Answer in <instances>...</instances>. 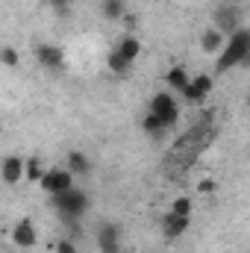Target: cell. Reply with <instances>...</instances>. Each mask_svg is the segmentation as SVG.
Listing matches in <instances>:
<instances>
[{
  "instance_id": "cell-1",
  "label": "cell",
  "mask_w": 250,
  "mask_h": 253,
  "mask_svg": "<svg viewBox=\"0 0 250 253\" xmlns=\"http://www.w3.org/2000/svg\"><path fill=\"white\" fill-rule=\"evenodd\" d=\"M245 62H250V30L248 27H242L239 33H233L227 39V44H224V50L218 56V74H224V71H230L236 65H245Z\"/></svg>"
},
{
  "instance_id": "cell-2",
  "label": "cell",
  "mask_w": 250,
  "mask_h": 253,
  "mask_svg": "<svg viewBox=\"0 0 250 253\" xmlns=\"http://www.w3.org/2000/svg\"><path fill=\"white\" fill-rule=\"evenodd\" d=\"M53 206L62 212L68 221H77L85 209H88V194L80 189H68L62 194H53Z\"/></svg>"
},
{
  "instance_id": "cell-3",
  "label": "cell",
  "mask_w": 250,
  "mask_h": 253,
  "mask_svg": "<svg viewBox=\"0 0 250 253\" xmlns=\"http://www.w3.org/2000/svg\"><path fill=\"white\" fill-rule=\"evenodd\" d=\"M150 112L153 115H159L162 118V124L168 126H177L180 121V106H177V100L168 94V91H159V94H153V100H150Z\"/></svg>"
},
{
  "instance_id": "cell-4",
  "label": "cell",
  "mask_w": 250,
  "mask_h": 253,
  "mask_svg": "<svg viewBox=\"0 0 250 253\" xmlns=\"http://www.w3.org/2000/svg\"><path fill=\"white\" fill-rule=\"evenodd\" d=\"M42 189L47 191L50 197L53 194H62V191L74 189V174L68 168H50L44 177H42Z\"/></svg>"
},
{
  "instance_id": "cell-5",
  "label": "cell",
  "mask_w": 250,
  "mask_h": 253,
  "mask_svg": "<svg viewBox=\"0 0 250 253\" xmlns=\"http://www.w3.org/2000/svg\"><path fill=\"white\" fill-rule=\"evenodd\" d=\"M215 30H221L224 36H233L242 30V12L239 6H221L215 9Z\"/></svg>"
},
{
  "instance_id": "cell-6",
  "label": "cell",
  "mask_w": 250,
  "mask_h": 253,
  "mask_svg": "<svg viewBox=\"0 0 250 253\" xmlns=\"http://www.w3.org/2000/svg\"><path fill=\"white\" fill-rule=\"evenodd\" d=\"M212 88H215V80L209 74H197V77H191V83H188V88L183 91V97H186L188 103H203L212 94Z\"/></svg>"
},
{
  "instance_id": "cell-7",
  "label": "cell",
  "mask_w": 250,
  "mask_h": 253,
  "mask_svg": "<svg viewBox=\"0 0 250 253\" xmlns=\"http://www.w3.org/2000/svg\"><path fill=\"white\" fill-rule=\"evenodd\" d=\"M97 248L100 253H121V230L118 224H100L97 227Z\"/></svg>"
},
{
  "instance_id": "cell-8",
  "label": "cell",
  "mask_w": 250,
  "mask_h": 253,
  "mask_svg": "<svg viewBox=\"0 0 250 253\" xmlns=\"http://www.w3.org/2000/svg\"><path fill=\"white\" fill-rule=\"evenodd\" d=\"M12 242H15L18 248H24V251H30V248H36V245H39V233H36V227H33V221H30V218L18 221V224L12 227Z\"/></svg>"
},
{
  "instance_id": "cell-9",
  "label": "cell",
  "mask_w": 250,
  "mask_h": 253,
  "mask_svg": "<svg viewBox=\"0 0 250 253\" xmlns=\"http://www.w3.org/2000/svg\"><path fill=\"white\" fill-rule=\"evenodd\" d=\"M0 174H3V183H9V186L27 180V159H21V156H6Z\"/></svg>"
},
{
  "instance_id": "cell-10",
  "label": "cell",
  "mask_w": 250,
  "mask_h": 253,
  "mask_svg": "<svg viewBox=\"0 0 250 253\" xmlns=\"http://www.w3.org/2000/svg\"><path fill=\"white\" fill-rule=\"evenodd\" d=\"M224 44H227V36H224L221 30L209 27V30L200 33V50H203L206 56H218V53L224 50Z\"/></svg>"
},
{
  "instance_id": "cell-11",
  "label": "cell",
  "mask_w": 250,
  "mask_h": 253,
  "mask_svg": "<svg viewBox=\"0 0 250 253\" xmlns=\"http://www.w3.org/2000/svg\"><path fill=\"white\" fill-rule=\"evenodd\" d=\"M188 215H177V212H165L162 218V236L165 239H180L183 233L188 230Z\"/></svg>"
},
{
  "instance_id": "cell-12",
  "label": "cell",
  "mask_w": 250,
  "mask_h": 253,
  "mask_svg": "<svg viewBox=\"0 0 250 253\" xmlns=\"http://www.w3.org/2000/svg\"><path fill=\"white\" fill-rule=\"evenodd\" d=\"M36 56H39V65H44V68H59L65 62V50L56 44H42L36 50Z\"/></svg>"
},
{
  "instance_id": "cell-13",
  "label": "cell",
  "mask_w": 250,
  "mask_h": 253,
  "mask_svg": "<svg viewBox=\"0 0 250 253\" xmlns=\"http://www.w3.org/2000/svg\"><path fill=\"white\" fill-rule=\"evenodd\" d=\"M165 83H168L174 91H180V94H183V91L188 88V83H191V77H188L186 68L174 65V68H168V71H165Z\"/></svg>"
},
{
  "instance_id": "cell-14",
  "label": "cell",
  "mask_w": 250,
  "mask_h": 253,
  "mask_svg": "<svg viewBox=\"0 0 250 253\" xmlns=\"http://www.w3.org/2000/svg\"><path fill=\"white\" fill-rule=\"evenodd\" d=\"M115 50H118V53H121L129 65H132L138 56H141V42H138L135 36H124V39L118 42V47H115Z\"/></svg>"
},
{
  "instance_id": "cell-15",
  "label": "cell",
  "mask_w": 250,
  "mask_h": 253,
  "mask_svg": "<svg viewBox=\"0 0 250 253\" xmlns=\"http://www.w3.org/2000/svg\"><path fill=\"white\" fill-rule=\"evenodd\" d=\"M68 171H71L74 177H83V174H88V171H91V162H88V156H85V153H80V150H71V153H68Z\"/></svg>"
},
{
  "instance_id": "cell-16",
  "label": "cell",
  "mask_w": 250,
  "mask_h": 253,
  "mask_svg": "<svg viewBox=\"0 0 250 253\" xmlns=\"http://www.w3.org/2000/svg\"><path fill=\"white\" fill-rule=\"evenodd\" d=\"M141 129H144L150 138H162V135L168 132V126L162 124V118H159V115H153V112H147V115H144V121H141Z\"/></svg>"
},
{
  "instance_id": "cell-17",
  "label": "cell",
  "mask_w": 250,
  "mask_h": 253,
  "mask_svg": "<svg viewBox=\"0 0 250 253\" xmlns=\"http://www.w3.org/2000/svg\"><path fill=\"white\" fill-rule=\"evenodd\" d=\"M124 12H126L124 0H103V18H109V21H121Z\"/></svg>"
},
{
  "instance_id": "cell-18",
  "label": "cell",
  "mask_w": 250,
  "mask_h": 253,
  "mask_svg": "<svg viewBox=\"0 0 250 253\" xmlns=\"http://www.w3.org/2000/svg\"><path fill=\"white\" fill-rule=\"evenodd\" d=\"M44 174H47V171H44L42 159H39V156H30V159H27V180H30V183H42Z\"/></svg>"
},
{
  "instance_id": "cell-19",
  "label": "cell",
  "mask_w": 250,
  "mask_h": 253,
  "mask_svg": "<svg viewBox=\"0 0 250 253\" xmlns=\"http://www.w3.org/2000/svg\"><path fill=\"white\" fill-rule=\"evenodd\" d=\"M109 71H112V74H118V77L129 71V62H126L118 50H112V53H109Z\"/></svg>"
},
{
  "instance_id": "cell-20",
  "label": "cell",
  "mask_w": 250,
  "mask_h": 253,
  "mask_svg": "<svg viewBox=\"0 0 250 253\" xmlns=\"http://www.w3.org/2000/svg\"><path fill=\"white\" fill-rule=\"evenodd\" d=\"M191 209H194L191 197H177V200L171 203V212H177V215H188V218H191Z\"/></svg>"
},
{
  "instance_id": "cell-21",
  "label": "cell",
  "mask_w": 250,
  "mask_h": 253,
  "mask_svg": "<svg viewBox=\"0 0 250 253\" xmlns=\"http://www.w3.org/2000/svg\"><path fill=\"white\" fill-rule=\"evenodd\" d=\"M0 62H3V65H9V68H15V65H18V50L6 44V47L0 50Z\"/></svg>"
},
{
  "instance_id": "cell-22",
  "label": "cell",
  "mask_w": 250,
  "mask_h": 253,
  "mask_svg": "<svg viewBox=\"0 0 250 253\" xmlns=\"http://www.w3.org/2000/svg\"><path fill=\"white\" fill-rule=\"evenodd\" d=\"M215 189H218V183H215V180H209V177L197 183V191H200V194H215Z\"/></svg>"
},
{
  "instance_id": "cell-23",
  "label": "cell",
  "mask_w": 250,
  "mask_h": 253,
  "mask_svg": "<svg viewBox=\"0 0 250 253\" xmlns=\"http://www.w3.org/2000/svg\"><path fill=\"white\" fill-rule=\"evenodd\" d=\"M53 248H56V253H77V245H71L68 239H59Z\"/></svg>"
},
{
  "instance_id": "cell-24",
  "label": "cell",
  "mask_w": 250,
  "mask_h": 253,
  "mask_svg": "<svg viewBox=\"0 0 250 253\" xmlns=\"http://www.w3.org/2000/svg\"><path fill=\"white\" fill-rule=\"evenodd\" d=\"M47 6H50V9H56V12H65V9L71 6V0H47Z\"/></svg>"
},
{
  "instance_id": "cell-25",
  "label": "cell",
  "mask_w": 250,
  "mask_h": 253,
  "mask_svg": "<svg viewBox=\"0 0 250 253\" xmlns=\"http://www.w3.org/2000/svg\"><path fill=\"white\" fill-rule=\"evenodd\" d=\"M248 106H250V94H248Z\"/></svg>"
}]
</instances>
